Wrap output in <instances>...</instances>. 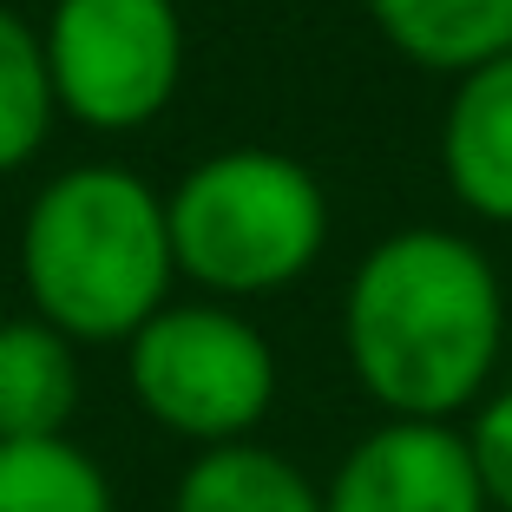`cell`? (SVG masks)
<instances>
[{
  "label": "cell",
  "instance_id": "6da1fadb",
  "mask_svg": "<svg viewBox=\"0 0 512 512\" xmlns=\"http://www.w3.org/2000/svg\"><path fill=\"white\" fill-rule=\"evenodd\" d=\"M506 348V289L460 230H394L342 296V355L388 421H447L493 394Z\"/></svg>",
  "mask_w": 512,
  "mask_h": 512
},
{
  "label": "cell",
  "instance_id": "7a4b0ae2",
  "mask_svg": "<svg viewBox=\"0 0 512 512\" xmlns=\"http://www.w3.org/2000/svg\"><path fill=\"white\" fill-rule=\"evenodd\" d=\"M20 283L46 329L66 342H132L171 302L165 197L125 165H73L27 204Z\"/></svg>",
  "mask_w": 512,
  "mask_h": 512
},
{
  "label": "cell",
  "instance_id": "3957f363",
  "mask_svg": "<svg viewBox=\"0 0 512 512\" xmlns=\"http://www.w3.org/2000/svg\"><path fill=\"white\" fill-rule=\"evenodd\" d=\"M171 263L211 302L276 296L329 243V197L316 171L270 145H230L197 158L165 197Z\"/></svg>",
  "mask_w": 512,
  "mask_h": 512
},
{
  "label": "cell",
  "instance_id": "277c9868",
  "mask_svg": "<svg viewBox=\"0 0 512 512\" xmlns=\"http://www.w3.org/2000/svg\"><path fill=\"white\" fill-rule=\"evenodd\" d=\"M125 388L145 421L197 453L230 447L276 407V348L230 302H165L125 342Z\"/></svg>",
  "mask_w": 512,
  "mask_h": 512
},
{
  "label": "cell",
  "instance_id": "5b68a950",
  "mask_svg": "<svg viewBox=\"0 0 512 512\" xmlns=\"http://www.w3.org/2000/svg\"><path fill=\"white\" fill-rule=\"evenodd\" d=\"M46 79L86 132H138L171 106L184 79L178 0H53Z\"/></svg>",
  "mask_w": 512,
  "mask_h": 512
},
{
  "label": "cell",
  "instance_id": "8992f818",
  "mask_svg": "<svg viewBox=\"0 0 512 512\" xmlns=\"http://www.w3.org/2000/svg\"><path fill=\"white\" fill-rule=\"evenodd\" d=\"M322 512H486V493L460 427L381 421L322 480Z\"/></svg>",
  "mask_w": 512,
  "mask_h": 512
},
{
  "label": "cell",
  "instance_id": "52a82bcc",
  "mask_svg": "<svg viewBox=\"0 0 512 512\" xmlns=\"http://www.w3.org/2000/svg\"><path fill=\"white\" fill-rule=\"evenodd\" d=\"M447 191L486 224H512V53L460 73L440 119Z\"/></svg>",
  "mask_w": 512,
  "mask_h": 512
},
{
  "label": "cell",
  "instance_id": "ba28073f",
  "mask_svg": "<svg viewBox=\"0 0 512 512\" xmlns=\"http://www.w3.org/2000/svg\"><path fill=\"white\" fill-rule=\"evenodd\" d=\"M79 414V348L40 316L0 322V440H60Z\"/></svg>",
  "mask_w": 512,
  "mask_h": 512
},
{
  "label": "cell",
  "instance_id": "9c48e42d",
  "mask_svg": "<svg viewBox=\"0 0 512 512\" xmlns=\"http://www.w3.org/2000/svg\"><path fill=\"white\" fill-rule=\"evenodd\" d=\"M381 40L427 73H473L512 53V0H368Z\"/></svg>",
  "mask_w": 512,
  "mask_h": 512
},
{
  "label": "cell",
  "instance_id": "30bf717a",
  "mask_svg": "<svg viewBox=\"0 0 512 512\" xmlns=\"http://www.w3.org/2000/svg\"><path fill=\"white\" fill-rule=\"evenodd\" d=\"M171 512H322V486L263 440L204 447L171 486Z\"/></svg>",
  "mask_w": 512,
  "mask_h": 512
},
{
  "label": "cell",
  "instance_id": "8fae6325",
  "mask_svg": "<svg viewBox=\"0 0 512 512\" xmlns=\"http://www.w3.org/2000/svg\"><path fill=\"white\" fill-rule=\"evenodd\" d=\"M0 512H119V499L79 440H0Z\"/></svg>",
  "mask_w": 512,
  "mask_h": 512
},
{
  "label": "cell",
  "instance_id": "7c38bea8",
  "mask_svg": "<svg viewBox=\"0 0 512 512\" xmlns=\"http://www.w3.org/2000/svg\"><path fill=\"white\" fill-rule=\"evenodd\" d=\"M60 119L53 79H46V46L14 7H0V178L33 165Z\"/></svg>",
  "mask_w": 512,
  "mask_h": 512
},
{
  "label": "cell",
  "instance_id": "4fadbf2b",
  "mask_svg": "<svg viewBox=\"0 0 512 512\" xmlns=\"http://www.w3.org/2000/svg\"><path fill=\"white\" fill-rule=\"evenodd\" d=\"M467 460L480 473L486 512H512V388H493L467 421Z\"/></svg>",
  "mask_w": 512,
  "mask_h": 512
}]
</instances>
